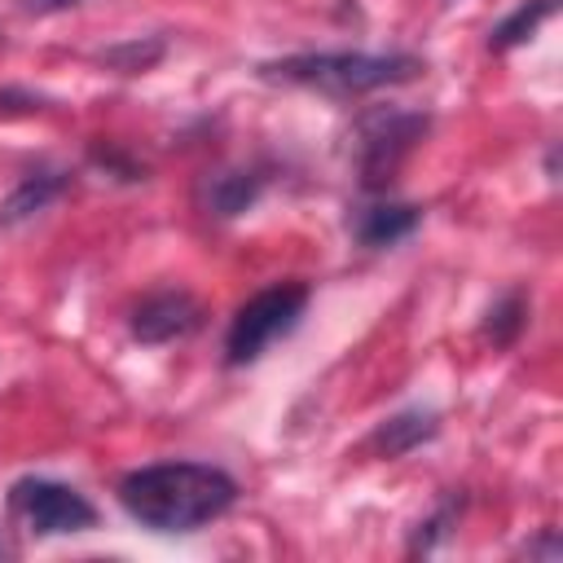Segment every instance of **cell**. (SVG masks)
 <instances>
[{"instance_id":"13","label":"cell","mask_w":563,"mask_h":563,"mask_svg":"<svg viewBox=\"0 0 563 563\" xmlns=\"http://www.w3.org/2000/svg\"><path fill=\"white\" fill-rule=\"evenodd\" d=\"M523 312H528V308H523V299H519L515 290H510V295H501V299L493 303V312H488V325H484V330H488V339H493V343H501V347H506V343H515V339H519V330H523Z\"/></svg>"},{"instance_id":"14","label":"cell","mask_w":563,"mask_h":563,"mask_svg":"<svg viewBox=\"0 0 563 563\" xmlns=\"http://www.w3.org/2000/svg\"><path fill=\"white\" fill-rule=\"evenodd\" d=\"M457 510H462V497H449L427 523H418V532H413V541H409V554H418V550H431L453 523H457Z\"/></svg>"},{"instance_id":"3","label":"cell","mask_w":563,"mask_h":563,"mask_svg":"<svg viewBox=\"0 0 563 563\" xmlns=\"http://www.w3.org/2000/svg\"><path fill=\"white\" fill-rule=\"evenodd\" d=\"M308 308V286L303 282H277V286H264L260 295H251L233 321H229V334H224V361L238 369V365H251L260 361L282 334H290L299 325Z\"/></svg>"},{"instance_id":"11","label":"cell","mask_w":563,"mask_h":563,"mask_svg":"<svg viewBox=\"0 0 563 563\" xmlns=\"http://www.w3.org/2000/svg\"><path fill=\"white\" fill-rule=\"evenodd\" d=\"M559 9V0H528V4H519L506 22H497L493 26V35H488V48H497V53H506V48H515V44H523L550 13Z\"/></svg>"},{"instance_id":"8","label":"cell","mask_w":563,"mask_h":563,"mask_svg":"<svg viewBox=\"0 0 563 563\" xmlns=\"http://www.w3.org/2000/svg\"><path fill=\"white\" fill-rule=\"evenodd\" d=\"M260 194H264V176L255 167H220L198 185L207 216H220V220L242 216L246 207H255Z\"/></svg>"},{"instance_id":"1","label":"cell","mask_w":563,"mask_h":563,"mask_svg":"<svg viewBox=\"0 0 563 563\" xmlns=\"http://www.w3.org/2000/svg\"><path fill=\"white\" fill-rule=\"evenodd\" d=\"M238 501V479L211 462H150L119 479V506L150 532H194Z\"/></svg>"},{"instance_id":"10","label":"cell","mask_w":563,"mask_h":563,"mask_svg":"<svg viewBox=\"0 0 563 563\" xmlns=\"http://www.w3.org/2000/svg\"><path fill=\"white\" fill-rule=\"evenodd\" d=\"M70 176L66 172H31L4 202H0V229H18L26 220H35L48 202H57L66 194Z\"/></svg>"},{"instance_id":"7","label":"cell","mask_w":563,"mask_h":563,"mask_svg":"<svg viewBox=\"0 0 563 563\" xmlns=\"http://www.w3.org/2000/svg\"><path fill=\"white\" fill-rule=\"evenodd\" d=\"M418 220H422V211L413 202H365L352 211L347 229L361 246L378 251V246H396L400 238H409L418 229Z\"/></svg>"},{"instance_id":"9","label":"cell","mask_w":563,"mask_h":563,"mask_svg":"<svg viewBox=\"0 0 563 563\" xmlns=\"http://www.w3.org/2000/svg\"><path fill=\"white\" fill-rule=\"evenodd\" d=\"M440 431V413L435 409H400V413H391V418H383L378 427H374V435L365 440V449L374 453V457H405V453H413L422 440H431Z\"/></svg>"},{"instance_id":"17","label":"cell","mask_w":563,"mask_h":563,"mask_svg":"<svg viewBox=\"0 0 563 563\" xmlns=\"http://www.w3.org/2000/svg\"><path fill=\"white\" fill-rule=\"evenodd\" d=\"M4 554H9V545H4V537H0V559H4Z\"/></svg>"},{"instance_id":"15","label":"cell","mask_w":563,"mask_h":563,"mask_svg":"<svg viewBox=\"0 0 563 563\" xmlns=\"http://www.w3.org/2000/svg\"><path fill=\"white\" fill-rule=\"evenodd\" d=\"M523 554H528V559H537V554H541V559H559V554H563V541H559V532H554V528H545L537 541H528V545H523Z\"/></svg>"},{"instance_id":"16","label":"cell","mask_w":563,"mask_h":563,"mask_svg":"<svg viewBox=\"0 0 563 563\" xmlns=\"http://www.w3.org/2000/svg\"><path fill=\"white\" fill-rule=\"evenodd\" d=\"M18 4V13H26V18H48V13H62V9H70V4H79V0H13Z\"/></svg>"},{"instance_id":"2","label":"cell","mask_w":563,"mask_h":563,"mask_svg":"<svg viewBox=\"0 0 563 563\" xmlns=\"http://www.w3.org/2000/svg\"><path fill=\"white\" fill-rule=\"evenodd\" d=\"M427 66L413 53H290L260 62V79L268 84H299L330 97H361L374 88L409 84Z\"/></svg>"},{"instance_id":"4","label":"cell","mask_w":563,"mask_h":563,"mask_svg":"<svg viewBox=\"0 0 563 563\" xmlns=\"http://www.w3.org/2000/svg\"><path fill=\"white\" fill-rule=\"evenodd\" d=\"M9 515L35 532V537H66V532H88L97 523V506L57 479L44 475H22L9 488Z\"/></svg>"},{"instance_id":"6","label":"cell","mask_w":563,"mask_h":563,"mask_svg":"<svg viewBox=\"0 0 563 563\" xmlns=\"http://www.w3.org/2000/svg\"><path fill=\"white\" fill-rule=\"evenodd\" d=\"M132 339L141 343H176L202 325V303L189 290H154L132 308Z\"/></svg>"},{"instance_id":"12","label":"cell","mask_w":563,"mask_h":563,"mask_svg":"<svg viewBox=\"0 0 563 563\" xmlns=\"http://www.w3.org/2000/svg\"><path fill=\"white\" fill-rule=\"evenodd\" d=\"M163 53H167V44H163L158 35H145V40H123V44L106 48L101 62H106L110 70H119V75H141V70H150L154 62H163Z\"/></svg>"},{"instance_id":"5","label":"cell","mask_w":563,"mask_h":563,"mask_svg":"<svg viewBox=\"0 0 563 563\" xmlns=\"http://www.w3.org/2000/svg\"><path fill=\"white\" fill-rule=\"evenodd\" d=\"M427 114L413 110H369L356 128V167L365 189H387L405 154L427 136Z\"/></svg>"}]
</instances>
